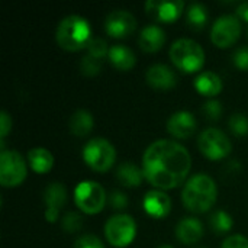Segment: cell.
<instances>
[{
	"mask_svg": "<svg viewBox=\"0 0 248 248\" xmlns=\"http://www.w3.org/2000/svg\"><path fill=\"white\" fill-rule=\"evenodd\" d=\"M145 180L158 190H170L186 183L192 169L189 151L173 140H157L142 155Z\"/></svg>",
	"mask_w": 248,
	"mask_h": 248,
	"instance_id": "6da1fadb",
	"label": "cell"
},
{
	"mask_svg": "<svg viewBox=\"0 0 248 248\" xmlns=\"http://www.w3.org/2000/svg\"><path fill=\"white\" fill-rule=\"evenodd\" d=\"M218 198V187L215 180L205 174L198 173L187 179L182 190L183 206L192 214H205L214 208Z\"/></svg>",
	"mask_w": 248,
	"mask_h": 248,
	"instance_id": "7a4b0ae2",
	"label": "cell"
},
{
	"mask_svg": "<svg viewBox=\"0 0 248 248\" xmlns=\"http://www.w3.org/2000/svg\"><path fill=\"white\" fill-rule=\"evenodd\" d=\"M93 39V31L87 19L78 15H70L64 17L55 31V41L58 46L68 52H77L87 49Z\"/></svg>",
	"mask_w": 248,
	"mask_h": 248,
	"instance_id": "3957f363",
	"label": "cell"
},
{
	"mask_svg": "<svg viewBox=\"0 0 248 248\" xmlns=\"http://www.w3.org/2000/svg\"><path fill=\"white\" fill-rule=\"evenodd\" d=\"M169 55L174 67L186 74L198 73L205 65V51L202 45L189 38H180L173 42Z\"/></svg>",
	"mask_w": 248,
	"mask_h": 248,
	"instance_id": "277c9868",
	"label": "cell"
},
{
	"mask_svg": "<svg viewBox=\"0 0 248 248\" xmlns=\"http://www.w3.org/2000/svg\"><path fill=\"white\" fill-rule=\"evenodd\" d=\"M84 163L97 173L110 170L116 161V150L106 138H93L83 148Z\"/></svg>",
	"mask_w": 248,
	"mask_h": 248,
	"instance_id": "5b68a950",
	"label": "cell"
},
{
	"mask_svg": "<svg viewBox=\"0 0 248 248\" xmlns=\"http://www.w3.org/2000/svg\"><path fill=\"white\" fill-rule=\"evenodd\" d=\"M106 192L103 186L93 180L80 182L74 189L76 206L86 215H96L103 211L106 203Z\"/></svg>",
	"mask_w": 248,
	"mask_h": 248,
	"instance_id": "8992f818",
	"label": "cell"
},
{
	"mask_svg": "<svg viewBox=\"0 0 248 248\" xmlns=\"http://www.w3.org/2000/svg\"><path fill=\"white\" fill-rule=\"evenodd\" d=\"M105 237L112 247L125 248L137 237V222L131 215L116 214L105 224Z\"/></svg>",
	"mask_w": 248,
	"mask_h": 248,
	"instance_id": "52a82bcc",
	"label": "cell"
},
{
	"mask_svg": "<svg viewBox=\"0 0 248 248\" xmlns=\"http://www.w3.org/2000/svg\"><path fill=\"white\" fill-rule=\"evenodd\" d=\"M198 148L203 157L212 161L227 158L232 151V142L228 135L218 128H208L198 138Z\"/></svg>",
	"mask_w": 248,
	"mask_h": 248,
	"instance_id": "ba28073f",
	"label": "cell"
},
{
	"mask_svg": "<svg viewBox=\"0 0 248 248\" xmlns=\"http://www.w3.org/2000/svg\"><path fill=\"white\" fill-rule=\"evenodd\" d=\"M26 161L16 150L0 153V183L3 187H16L26 179Z\"/></svg>",
	"mask_w": 248,
	"mask_h": 248,
	"instance_id": "9c48e42d",
	"label": "cell"
},
{
	"mask_svg": "<svg viewBox=\"0 0 248 248\" xmlns=\"http://www.w3.org/2000/svg\"><path fill=\"white\" fill-rule=\"evenodd\" d=\"M241 29V20L235 15H224L212 25L211 41L218 48H230L240 39Z\"/></svg>",
	"mask_w": 248,
	"mask_h": 248,
	"instance_id": "30bf717a",
	"label": "cell"
},
{
	"mask_svg": "<svg viewBox=\"0 0 248 248\" xmlns=\"http://www.w3.org/2000/svg\"><path fill=\"white\" fill-rule=\"evenodd\" d=\"M137 29L135 16L124 9L110 12L105 19V31L109 36L116 39H125L131 36Z\"/></svg>",
	"mask_w": 248,
	"mask_h": 248,
	"instance_id": "8fae6325",
	"label": "cell"
},
{
	"mask_svg": "<svg viewBox=\"0 0 248 248\" xmlns=\"http://www.w3.org/2000/svg\"><path fill=\"white\" fill-rule=\"evenodd\" d=\"M185 10V1L182 0H148L145 3L147 15L158 23L176 22Z\"/></svg>",
	"mask_w": 248,
	"mask_h": 248,
	"instance_id": "7c38bea8",
	"label": "cell"
},
{
	"mask_svg": "<svg viewBox=\"0 0 248 248\" xmlns=\"http://www.w3.org/2000/svg\"><path fill=\"white\" fill-rule=\"evenodd\" d=\"M198 129V121L192 112L179 110L173 113L167 121V132L177 140H187L195 135Z\"/></svg>",
	"mask_w": 248,
	"mask_h": 248,
	"instance_id": "4fadbf2b",
	"label": "cell"
},
{
	"mask_svg": "<svg viewBox=\"0 0 248 248\" xmlns=\"http://www.w3.org/2000/svg\"><path fill=\"white\" fill-rule=\"evenodd\" d=\"M67 202V189L62 183H51L44 190V203H45V219L49 224H54L58 219L61 209Z\"/></svg>",
	"mask_w": 248,
	"mask_h": 248,
	"instance_id": "5bb4252c",
	"label": "cell"
},
{
	"mask_svg": "<svg viewBox=\"0 0 248 248\" xmlns=\"http://www.w3.org/2000/svg\"><path fill=\"white\" fill-rule=\"evenodd\" d=\"M142 208L151 218L160 219L166 218L171 211V199L164 190L153 189L145 193L142 201Z\"/></svg>",
	"mask_w": 248,
	"mask_h": 248,
	"instance_id": "9a60e30c",
	"label": "cell"
},
{
	"mask_svg": "<svg viewBox=\"0 0 248 248\" xmlns=\"http://www.w3.org/2000/svg\"><path fill=\"white\" fill-rule=\"evenodd\" d=\"M148 86L157 90H170L177 84L176 73L166 64H154L145 73Z\"/></svg>",
	"mask_w": 248,
	"mask_h": 248,
	"instance_id": "2e32d148",
	"label": "cell"
},
{
	"mask_svg": "<svg viewBox=\"0 0 248 248\" xmlns=\"http://www.w3.org/2000/svg\"><path fill=\"white\" fill-rule=\"evenodd\" d=\"M176 237L182 244L193 246L203 237V225L196 218H183L176 225Z\"/></svg>",
	"mask_w": 248,
	"mask_h": 248,
	"instance_id": "e0dca14e",
	"label": "cell"
},
{
	"mask_svg": "<svg viewBox=\"0 0 248 248\" xmlns=\"http://www.w3.org/2000/svg\"><path fill=\"white\" fill-rule=\"evenodd\" d=\"M166 44V32L158 25H148L142 28L138 45L144 52H157Z\"/></svg>",
	"mask_w": 248,
	"mask_h": 248,
	"instance_id": "ac0fdd59",
	"label": "cell"
},
{
	"mask_svg": "<svg viewBox=\"0 0 248 248\" xmlns=\"http://www.w3.org/2000/svg\"><path fill=\"white\" fill-rule=\"evenodd\" d=\"M196 92L206 97H215L222 92V80L214 71H202L198 74L193 83Z\"/></svg>",
	"mask_w": 248,
	"mask_h": 248,
	"instance_id": "d6986e66",
	"label": "cell"
},
{
	"mask_svg": "<svg viewBox=\"0 0 248 248\" xmlns=\"http://www.w3.org/2000/svg\"><path fill=\"white\" fill-rule=\"evenodd\" d=\"M145 176L142 169H140L132 161H125L116 169V180L128 189H135L144 182Z\"/></svg>",
	"mask_w": 248,
	"mask_h": 248,
	"instance_id": "ffe728a7",
	"label": "cell"
},
{
	"mask_svg": "<svg viewBox=\"0 0 248 248\" xmlns=\"http://www.w3.org/2000/svg\"><path fill=\"white\" fill-rule=\"evenodd\" d=\"M108 58H109L110 64L119 71H129L135 67V62H137L135 54L126 45L110 46Z\"/></svg>",
	"mask_w": 248,
	"mask_h": 248,
	"instance_id": "44dd1931",
	"label": "cell"
},
{
	"mask_svg": "<svg viewBox=\"0 0 248 248\" xmlns=\"http://www.w3.org/2000/svg\"><path fill=\"white\" fill-rule=\"evenodd\" d=\"M94 126V118L93 115L86 110V109H78L76 110L68 121V129L73 135L76 137H86L92 132Z\"/></svg>",
	"mask_w": 248,
	"mask_h": 248,
	"instance_id": "7402d4cb",
	"label": "cell"
},
{
	"mask_svg": "<svg viewBox=\"0 0 248 248\" xmlns=\"http://www.w3.org/2000/svg\"><path fill=\"white\" fill-rule=\"evenodd\" d=\"M28 163L35 173L45 174V173L51 171V169L54 166V155L51 154L49 150L36 147V148H32L28 151Z\"/></svg>",
	"mask_w": 248,
	"mask_h": 248,
	"instance_id": "603a6c76",
	"label": "cell"
},
{
	"mask_svg": "<svg viewBox=\"0 0 248 248\" xmlns=\"http://www.w3.org/2000/svg\"><path fill=\"white\" fill-rule=\"evenodd\" d=\"M208 19H209L208 9L202 3H192L187 7L186 20L189 28H192L193 31H202L206 26Z\"/></svg>",
	"mask_w": 248,
	"mask_h": 248,
	"instance_id": "cb8c5ba5",
	"label": "cell"
},
{
	"mask_svg": "<svg viewBox=\"0 0 248 248\" xmlns=\"http://www.w3.org/2000/svg\"><path fill=\"white\" fill-rule=\"evenodd\" d=\"M209 224H211V228H212V231L215 234L224 235V234L231 231V228L234 225V221H232V218H231V215L228 212L219 209V211H215L211 215Z\"/></svg>",
	"mask_w": 248,
	"mask_h": 248,
	"instance_id": "d4e9b609",
	"label": "cell"
},
{
	"mask_svg": "<svg viewBox=\"0 0 248 248\" xmlns=\"http://www.w3.org/2000/svg\"><path fill=\"white\" fill-rule=\"evenodd\" d=\"M228 126L237 137H246L248 134V118L244 113H234L228 119Z\"/></svg>",
	"mask_w": 248,
	"mask_h": 248,
	"instance_id": "484cf974",
	"label": "cell"
},
{
	"mask_svg": "<svg viewBox=\"0 0 248 248\" xmlns=\"http://www.w3.org/2000/svg\"><path fill=\"white\" fill-rule=\"evenodd\" d=\"M61 227L67 234L78 232L83 228V218L77 212H67L61 219Z\"/></svg>",
	"mask_w": 248,
	"mask_h": 248,
	"instance_id": "4316f807",
	"label": "cell"
},
{
	"mask_svg": "<svg viewBox=\"0 0 248 248\" xmlns=\"http://www.w3.org/2000/svg\"><path fill=\"white\" fill-rule=\"evenodd\" d=\"M102 70V60H97L94 57L90 55H84L80 61V71L87 76V77H93L97 76Z\"/></svg>",
	"mask_w": 248,
	"mask_h": 248,
	"instance_id": "83f0119b",
	"label": "cell"
},
{
	"mask_svg": "<svg viewBox=\"0 0 248 248\" xmlns=\"http://www.w3.org/2000/svg\"><path fill=\"white\" fill-rule=\"evenodd\" d=\"M109 46L108 42L103 38H93L87 46V55L94 57L97 60H103L105 57H108L109 54Z\"/></svg>",
	"mask_w": 248,
	"mask_h": 248,
	"instance_id": "f1b7e54d",
	"label": "cell"
},
{
	"mask_svg": "<svg viewBox=\"0 0 248 248\" xmlns=\"http://www.w3.org/2000/svg\"><path fill=\"white\" fill-rule=\"evenodd\" d=\"M202 112H203V115L206 116V119H208V121L217 122V121H219V119H221L222 112H224V109H222V103H221V102H218V100H215V99H209L208 102H205V103H203Z\"/></svg>",
	"mask_w": 248,
	"mask_h": 248,
	"instance_id": "f546056e",
	"label": "cell"
},
{
	"mask_svg": "<svg viewBox=\"0 0 248 248\" xmlns=\"http://www.w3.org/2000/svg\"><path fill=\"white\" fill-rule=\"evenodd\" d=\"M74 248H105V244L99 237L93 234H84L76 240Z\"/></svg>",
	"mask_w": 248,
	"mask_h": 248,
	"instance_id": "4dcf8cb0",
	"label": "cell"
},
{
	"mask_svg": "<svg viewBox=\"0 0 248 248\" xmlns=\"http://www.w3.org/2000/svg\"><path fill=\"white\" fill-rule=\"evenodd\" d=\"M232 61H234V65L238 70L248 71V45L240 46V48L235 49V52L232 55Z\"/></svg>",
	"mask_w": 248,
	"mask_h": 248,
	"instance_id": "1f68e13d",
	"label": "cell"
},
{
	"mask_svg": "<svg viewBox=\"0 0 248 248\" xmlns=\"http://www.w3.org/2000/svg\"><path fill=\"white\" fill-rule=\"evenodd\" d=\"M109 203H110V206L115 211H124L128 206L129 201H128L125 193H122V192H112V195L109 198Z\"/></svg>",
	"mask_w": 248,
	"mask_h": 248,
	"instance_id": "d6a6232c",
	"label": "cell"
},
{
	"mask_svg": "<svg viewBox=\"0 0 248 248\" xmlns=\"http://www.w3.org/2000/svg\"><path fill=\"white\" fill-rule=\"evenodd\" d=\"M12 125H13L12 116L6 110H1L0 112V138H1V141H4V138L12 131Z\"/></svg>",
	"mask_w": 248,
	"mask_h": 248,
	"instance_id": "836d02e7",
	"label": "cell"
},
{
	"mask_svg": "<svg viewBox=\"0 0 248 248\" xmlns=\"http://www.w3.org/2000/svg\"><path fill=\"white\" fill-rule=\"evenodd\" d=\"M221 248H248V238L244 235H231L222 243Z\"/></svg>",
	"mask_w": 248,
	"mask_h": 248,
	"instance_id": "e575fe53",
	"label": "cell"
},
{
	"mask_svg": "<svg viewBox=\"0 0 248 248\" xmlns=\"http://www.w3.org/2000/svg\"><path fill=\"white\" fill-rule=\"evenodd\" d=\"M237 17H238L240 20L248 23V1L241 3V4L237 7Z\"/></svg>",
	"mask_w": 248,
	"mask_h": 248,
	"instance_id": "d590c367",
	"label": "cell"
},
{
	"mask_svg": "<svg viewBox=\"0 0 248 248\" xmlns=\"http://www.w3.org/2000/svg\"><path fill=\"white\" fill-rule=\"evenodd\" d=\"M158 248H174V247H171V246H169V244H164V246H160Z\"/></svg>",
	"mask_w": 248,
	"mask_h": 248,
	"instance_id": "8d00e7d4",
	"label": "cell"
}]
</instances>
